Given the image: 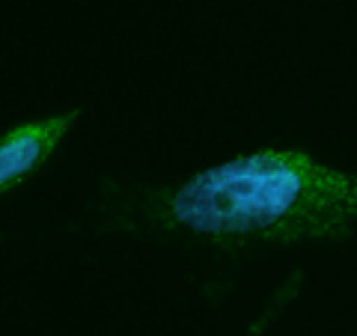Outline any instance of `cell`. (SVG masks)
<instances>
[{
	"instance_id": "1",
	"label": "cell",
	"mask_w": 357,
	"mask_h": 336,
	"mask_svg": "<svg viewBox=\"0 0 357 336\" xmlns=\"http://www.w3.org/2000/svg\"><path fill=\"white\" fill-rule=\"evenodd\" d=\"M164 215L211 241L345 238L357 223V176L307 152L265 149L191 176L167 197Z\"/></svg>"
},
{
	"instance_id": "2",
	"label": "cell",
	"mask_w": 357,
	"mask_h": 336,
	"mask_svg": "<svg viewBox=\"0 0 357 336\" xmlns=\"http://www.w3.org/2000/svg\"><path fill=\"white\" fill-rule=\"evenodd\" d=\"M77 116H81V110H66L60 116L24 122V125L3 134V140H0V185L3 190H13L24 176L39 170Z\"/></svg>"
}]
</instances>
